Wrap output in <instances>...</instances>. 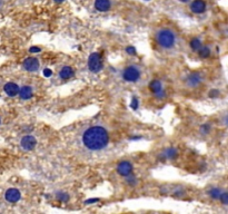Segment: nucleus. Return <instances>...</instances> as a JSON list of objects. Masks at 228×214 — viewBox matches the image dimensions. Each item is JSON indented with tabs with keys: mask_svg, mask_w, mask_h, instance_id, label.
<instances>
[{
	"mask_svg": "<svg viewBox=\"0 0 228 214\" xmlns=\"http://www.w3.org/2000/svg\"><path fill=\"white\" fill-rule=\"evenodd\" d=\"M82 142L88 150L99 151L108 145L109 136L107 131L100 126H93L88 128L82 135Z\"/></svg>",
	"mask_w": 228,
	"mask_h": 214,
	"instance_id": "f257e3e1",
	"label": "nucleus"
},
{
	"mask_svg": "<svg viewBox=\"0 0 228 214\" xmlns=\"http://www.w3.org/2000/svg\"><path fill=\"white\" fill-rule=\"evenodd\" d=\"M156 40L160 47L168 49V48L174 47V45H175V43H176V36L171 30L162 29L157 32Z\"/></svg>",
	"mask_w": 228,
	"mask_h": 214,
	"instance_id": "f03ea898",
	"label": "nucleus"
},
{
	"mask_svg": "<svg viewBox=\"0 0 228 214\" xmlns=\"http://www.w3.org/2000/svg\"><path fill=\"white\" fill-rule=\"evenodd\" d=\"M88 67L93 72H98L103 69V60L100 54L93 53L88 59Z\"/></svg>",
	"mask_w": 228,
	"mask_h": 214,
	"instance_id": "7ed1b4c3",
	"label": "nucleus"
},
{
	"mask_svg": "<svg viewBox=\"0 0 228 214\" xmlns=\"http://www.w3.org/2000/svg\"><path fill=\"white\" fill-rule=\"evenodd\" d=\"M122 77L126 81H130V83H134V81H137L140 77V72L134 66L127 67L125 70H124V74H122Z\"/></svg>",
	"mask_w": 228,
	"mask_h": 214,
	"instance_id": "20e7f679",
	"label": "nucleus"
},
{
	"mask_svg": "<svg viewBox=\"0 0 228 214\" xmlns=\"http://www.w3.org/2000/svg\"><path fill=\"white\" fill-rule=\"evenodd\" d=\"M20 145H21V147L25 151H32L36 147V145H37V141L31 135H26V136H24L21 138Z\"/></svg>",
	"mask_w": 228,
	"mask_h": 214,
	"instance_id": "39448f33",
	"label": "nucleus"
},
{
	"mask_svg": "<svg viewBox=\"0 0 228 214\" xmlns=\"http://www.w3.org/2000/svg\"><path fill=\"white\" fill-rule=\"evenodd\" d=\"M117 172L121 176H129L131 172H133V165L129 162H127V160L120 162L118 164V166H117Z\"/></svg>",
	"mask_w": 228,
	"mask_h": 214,
	"instance_id": "423d86ee",
	"label": "nucleus"
},
{
	"mask_svg": "<svg viewBox=\"0 0 228 214\" xmlns=\"http://www.w3.org/2000/svg\"><path fill=\"white\" fill-rule=\"evenodd\" d=\"M24 68L27 72H37L39 68V62L37 58L34 57H28L25 59L24 62Z\"/></svg>",
	"mask_w": 228,
	"mask_h": 214,
	"instance_id": "0eeeda50",
	"label": "nucleus"
},
{
	"mask_svg": "<svg viewBox=\"0 0 228 214\" xmlns=\"http://www.w3.org/2000/svg\"><path fill=\"white\" fill-rule=\"evenodd\" d=\"M149 89L151 91V93H154L158 98H162L164 97V91H162V86L158 79H154L149 84Z\"/></svg>",
	"mask_w": 228,
	"mask_h": 214,
	"instance_id": "6e6552de",
	"label": "nucleus"
},
{
	"mask_svg": "<svg viewBox=\"0 0 228 214\" xmlns=\"http://www.w3.org/2000/svg\"><path fill=\"white\" fill-rule=\"evenodd\" d=\"M20 198H21V194L17 188H9L5 194V198L10 203H16L20 200Z\"/></svg>",
	"mask_w": 228,
	"mask_h": 214,
	"instance_id": "1a4fd4ad",
	"label": "nucleus"
},
{
	"mask_svg": "<svg viewBox=\"0 0 228 214\" xmlns=\"http://www.w3.org/2000/svg\"><path fill=\"white\" fill-rule=\"evenodd\" d=\"M3 91L5 93L10 97H15L17 96L20 91V88H19V86L15 83H7L5 86H3Z\"/></svg>",
	"mask_w": 228,
	"mask_h": 214,
	"instance_id": "9d476101",
	"label": "nucleus"
},
{
	"mask_svg": "<svg viewBox=\"0 0 228 214\" xmlns=\"http://www.w3.org/2000/svg\"><path fill=\"white\" fill-rule=\"evenodd\" d=\"M190 9L195 13H203L206 10V3L204 0H194L190 5Z\"/></svg>",
	"mask_w": 228,
	"mask_h": 214,
	"instance_id": "9b49d317",
	"label": "nucleus"
},
{
	"mask_svg": "<svg viewBox=\"0 0 228 214\" xmlns=\"http://www.w3.org/2000/svg\"><path fill=\"white\" fill-rule=\"evenodd\" d=\"M112 7L110 0H96L95 8L98 11H108Z\"/></svg>",
	"mask_w": 228,
	"mask_h": 214,
	"instance_id": "f8f14e48",
	"label": "nucleus"
},
{
	"mask_svg": "<svg viewBox=\"0 0 228 214\" xmlns=\"http://www.w3.org/2000/svg\"><path fill=\"white\" fill-rule=\"evenodd\" d=\"M200 83H202V76H200L199 72H193L187 78V84L191 87H196Z\"/></svg>",
	"mask_w": 228,
	"mask_h": 214,
	"instance_id": "ddd939ff",
	"label": "nucleus"
},
{
	"mask_svg": "<svg viewBox=\"0 0 228 214\" xmlns=\"http://www.w3.org/2000/svg\"><path fill=\"white\" fill-rule=\"evenodd\" d=\"M19 96L20 98L26 100V99H30L32 96V88L30 86H24L20 88V91H19Z\"/></svg>",
	"mask_w": 228,
	"mask_h": 214,
	"instance_id": "4468645a",
	"label": "nucleus"
},
{
	"mask_svg": "<svg viewBox=\"0 0 228 214\" xmlns=\"http://www.w3.org/2000/svg\"><path fill=\"white\" fill-rule=\"evenodd\" d=\"M59 76H60L61 79H69V78H71L74 76V69L71 67L65 66L59 72Z\"/></svg>",
	"mask_w": 228,
	"mask_h": 214,
	"instance_id": "2eb2a0df",
	"label": "nucleus"
},
{
	"mask_svg": "<svg viewBox=\"0 0 228 214\" xmlns=\"http://www.w3.org/2000/svg\"><path fill=\"white\" fill-rule=\"evenodd\" d=\"M162 156L166 160H172V158H175L177 156V150H175V148H168V150L162 152Z\"/></svg>",
	"mask_w": 228,
	"mask_h": 214,
	"instance_id": "dca6fc26",
	"label": "nucleus"
},
{
	"mask_svg": "<svg viewBox=\"0 0 228 214\" xmlns=\"http://www.w3.org/2000/svg\"><path fill=\"white\" fill-rule=\"evenodd\" d=\"M190 47L193 50L195 51H199V49L202 48L203 45H202V41L198 39V38H194V39L190 41Z\"/></svg>",
	"mask_w": 228,
	"mask_h": 214,
	"instance_id": "f3484780",
	"label": "nucleus"
},
{
	"mask_svg": "<svg viewBox=\"0 0 228 214\" xmlns=\"http://www.w3.org/2000/svg\"><path fill=\"white\" fill-rule=\"evenodd\" d=\"M200 58H208L210 56V49L208 47H202L198 51Z\"/></svg>",
	"mask_w": 228,
	"mask_h": 214,
	"instance_id": "a211bd4d",
	"label": "nucleus"
},
{
	"mask_svg": "<svg viewBox=\"0 0 228 214\" xmlns=\"http://www.w3.org/2000/svg\"><path fill=\"white\" fill-rule=\"evenodd\" d=\"M208 193H209V195L212 196V198H219L220 194H221V191H220L219 188H217V187H215V188H212Z\"/></svg>",
	"mask_w": 228,
	"mask_h": 214,
	"instance_id": "6ab92c4d",
	"label": "nucleus"
},
{
	"mask_svg": "<svg viewBox=\"0 0 228 214\" xmlns=\"http://www.w3.org/2000/svg\"><path fill=\"white\" fill-rule=\"evenodd\" d=\"M220 202L225 205H228V192H224L220 194V198H219Z\"/></svg>",
	"mask_w": 228,
	"mask_h": 214,
	"instance_id": "aec40b11",
	"label": "nucleus"
},
{
	"mask_svg": "<svg viewBox=\"0 0 228 214\" xmlns=\"http://www.w3.org/2000/svg\"><path fill=\"white\" fill-rule=\"evenodd\" d=\"M57 198H58V200L61 201V202H67V201L69 200L68 194H66V193H58V194H57Z\"/></svg>",
	"mask_w": 228,
	"mask_h": 214,
	"instance_id": "412c9836",
	"label": "nucleus"
},
{
	"mask_svg": "<svg viewBox=\"0 0 228 214\" xmlns=\"http://www.w3.org/2000/svg\"><path fill=\"white\" fill-rule=\"evenodd\" d=\"M130 107H131L133 109H137V108H138V99H137V97H133V100H131Z\"/></svg>",
	"mask_w": 228,
	"mask_h": 214,
	"instance_id": "4be33fe9",
	"label": "nucleus"
},
{
	"mask_svg": "<svg viewBox=\"0 0 228 214\" xmlns=\"http://www.w3.org/2000/svg\"><path fill=\"white\" fill-rule=\"evenodd\" d=\"M200 131H202L203 134H208V133H209V131H210V126L208 125V124H205V125L202 126Z\"/></svg>",
	"mask_w": 228,
	"mask_h": 214,
	"instance_id": "5701e85b",
	"label": "nucleus"
},
{
	"mask_svg": "<svg viewBox=\"0 0 228 214\" xmlns=\"http://www.w3.org/2000/svg\"><path fill=\"white\" fill-rule=\"evenodd\" d=\"M218 95H219V91H218L217 89H212V91L209 93V96L212 97V98H215V97H217Z\"/></svg>",
	"mask_w": 228,
	"mask_h": 214,
	"instance_id": "b1692460",
	"label": "nucleus"
},
{
	"mask_svg": "<svg viewBox=\"0 0 228 214\" xmlns=\"http://www.w3.org/2000/svg\"><path fill=\"white\" fill-rule=\"evenodd\" d=\"M126 51H127V53L129 54V55H135V54H136L135 48H133L131 46H129V47H127V48H126Z\"/></svg>",
	"mask_w": 228,
	"mask_h": 214,
	"instance_id": "393cba45",
	"label": "nucleus"
},
{
	"mask_svg": "<svg viewBox=\"0 0 228 214\" xmlns=\"http://www.w3.org/2000/svg\"><path fill=\"white\" fill-rule=\"evenodd\" d=\"M43 75H45L46 77H50V76L52 75V72H51L50 69H48V68H47V69L43 70Z\"/></svg>",
	"mask_w": 228,
	"mask_h": 214,
	"instance_id": "a878e982",
	"label": "nucleus"
},
{
	"mask_svg": "<svg viewBox=\"0 0 228 214\" xmlns=\"http://www.w3.org/2000/svg\"><path fill=\"white\" fill-rule=\"evenodd\" d=\"M30 53H39L40 51V48L39 47H31V48L29 49Z\"/></svg>",
	"mask_w": 228,
	"mask_h": 214,
	"instance_id": "bb28decb",
	"label": "nucleus"
},
{
	"mask_svg": "<svg viewBox=\"0 0 228 214\" xmlns=\"http://www.w3.org/2000/svg\"><path fill=\"white\" fill-rule=\"evenodd\" d=\"M99 198H91V200H88L86 201V204H90V203H96V202H98Z\"/></svg>",
	"mask_w": 228,
	"mask_h": 214,
	"instance_id": "cd10ccee",
	"label": "nucleus"
},
{
	"mask_svg": "<svg viewBox=\"0 0 228 214\" xmlns=\"http://www.w3.org/2000/svg\"><path fill=\"white\" fill-rule=\"evenodd\" d=\"M65 0H55V2L56 3H61V2H64Z\"/></svg>",
	"mask_w": 228,
	"mask_h": 214,
	"instance_id": "c85d7f7f",
	"label": "nucleus"
},
{
	"mask_svg": "<svg viewBox=\"0 0 228 214\" xmlns=\"http://www.w3.org/2000/svg\"><path fill=\"white\" fill-rule=\"evenodd\" d=\"M179 1H181V2H188L189 0H179Z\"/></svg>",
	"mask_w": 228,
	"mask_h": 214,
	"instance_id": "c756f323",
	"label": "nucleus"
}]
</instances>
